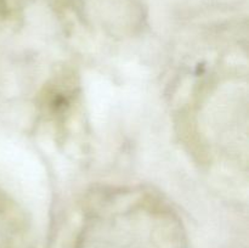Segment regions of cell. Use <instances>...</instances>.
<instances>
[{"mask_svg": "<svg viewBox=\"0 0 249 248\" xmlns=\"http://www.w3.org/2000/svg\"><path fill=\"white\" fill-rule=\"evenodd\" d=\"M75 83L71 75L62 74L49 85L43 95L44 112L53 119L62 118L72 106L75 96Z\"/></svg>", "mask_w": 249, "mask_h": 248, "instance_id": "cell-1", "label": "cell"}]
</instances>
